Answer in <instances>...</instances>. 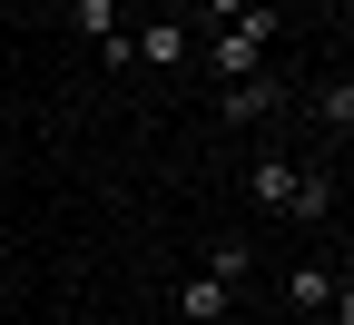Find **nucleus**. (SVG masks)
<instances>
[{"instance_id": "ddd939ff", "label": "nucleus", "mask_w": 354, "mask_h": 325, "mask_svg": "<svg viewBox=\"0 0 354 325\" xmlns=\"http://www.w3.org/2000/svg\"><path fill=\"white\" fill-rule=\"evenodd\" d=\"M0 69H10V39H0Z\"/></svg>"}, {"instance_id": "f03ea898", "label": "nucleus", "mask_w": 354, "mask_h": 325, "mask_svg": "<svg viewBox=\"0 0 354 325\" xmlns=\"http://www.w3.org/2000/svg\"><path fill=\"white\" fill-rule=\"evenodd\" d=\"M128 50H138V69H187V30L148 20V30H128Z\"/></svg>"}, {"instance_id": "20e7f679", "label": "nucleus", "mask_w": 354, "mask_h": 325, "mask_svg": "<svg viewBox=\"0 0 354 325\" xmlns=\"http://www.w3.org/2000/svg\"><path fill=\"white\" fill-rule=\"evenodd\" d=\"M286 306H295V315H325V306H335V276H325V266H295V276H286Z\"/></svg>"}, {"instance_id": "39448f33", "label": "nucleus", "mask_w": 354, "mask_h": 325, "mask_svg": "<svg viewBox=\"0 0 354 325\" xmlns=\"http://www.w3.org/2000/svg\"><path fill=\"white\" fill-rule=\"evenodd\" d=\"M69 20H79V39H99V50H109V39L128 30V0H79Z\"/></svg>"}, {"instance_id": "f8f14e48", "label": "nucleus", "mask_w": 354, "mask_h": 325, "mask_svg": "<svg viewBox=\"0 0 354 325\" xmlns=\"http://www.w3.org/2000/svg\"><path fill=\"white\" fill-rule=\"evenodd\" d=\"M0 177H10V138H0Z\"/></svg>"}, {"instance_id": "1a4fd4ad", "label": "nucleus", "mask_w": 354, "mask_h": 325, "mask_svg": "<svg viewBox=\"0 0 354 325\" xmlns=\"http://www.w3.org/2000/svg\"><path fill=\"white\" fill-rule=\"evenodd\" d=\"M286 217H305V227H315V217H335V177H295V197H286Z\"/></svg>"}, {"instance_id": "6e6552de", "label": "nucleus", "mask_w": 354, "mask_h": 325, "mask_svg": "<svg viewBox=\"0 0 354 325\" xmlns=\"http://www.w3.org/2000/svg\"><path fill=\"white\" fill-rule=\"evenodd\" d=\"M246 177H256V207H286L305 168H286V158H266V168H246Z\"/></svg>"}, {"instance_id": "9b49d317", "label": "nucleus", "mask_w": 354, "mask_h": 325, "mask_svg": "<svg viewBox=\"0 0 354 325\" xmlns=\"http://www.w3.org/2000/svg\"><path fill=\"white\" fill-rule=\"evenodd\" d=\"M207 10H216V20H246V10H256V0H207Z\"/></svg>"}, {"instance_id": "423d86ee", "label": "nucleus", "mask_w": 354, "mask_h": 325, "mask_svg": "<svg viewBox=\"0 0 354 325\" xmlns=\"http://www.w3.org/2000/svg\"><path fill=\"white\" fill-rule=\"evenodd\" d=\"M177 315H187V325H216V315H227V286H216V276H187V286H177Z\"/></svg>"}, {"instance_id": "0eeeda50", "label": "nucleus", "mask_w": 354, "mask_h": 325, "mask_svg": "<svg viewBox=\"0 0 354 325\" xmlns=\"http://www.w3.org/2000/svg\"><path fill=\"white\" fill-rule=\"evenodd\" d=\"M246 266H256V247H246V237H207V276H216V286H236Z\"/></svg>"}, {"instance_id": "f257e3e1", "label": "nucleus", "mask_w": 354, "mask_h": 325, "mask_svg": "<svg viewBox=\"0 0 354 325\" xmlns=\"http://www.w3.org/2000/svg\"><path fill=\"white\" fill-rule=\"evenodd\" d=\"M266 30H276V10H266V0H256V10L246 20H227V30H216V79H256V50H266Z\"/></svg>"}, {"instance_id": "7ed1b4c3", "label": "nucleus", "mask_w": 354, "mask_h": 325, "mask_svg": "<svg viewBox=\"0 0 354 325\" xmlns=\"http://www.w3.org/2000/svg\"><path fill=\"white\" fill-rule=\"evenodd\" d=\"M276 99H286V89L266 79V69H256V79H227V118H236V128H256V118H276Z\"/></svg>"}, {"instance_id": "4468645a", "label": "nucleus", "mask_w": 354, "mask_h": 325, "mask_svg": "<svg viewBox=\"0 0 354 325\" xmlns=\"http://www.w3.org/2000/svg\"><path fill=\"white\" fill-rule=\"evenodd\" d=\"M148 10H158V0H148Z\"/></svg>"}, {"instance_id": "9d476101", "label": "nucleus", "mask_w": 354, "mask_h": 325, "mask_svg": "<svg viewBox=\"0 0 354 325\" xmlns=\"http://www.w3.org/2000/svg\"><path fill=\"white\" fill-rule=\"evenodd\" d=\"M315 118H325V128H335V138H344V128H354V89H344V79H335V89H315Z\"/></svg>"}]
</instances>
